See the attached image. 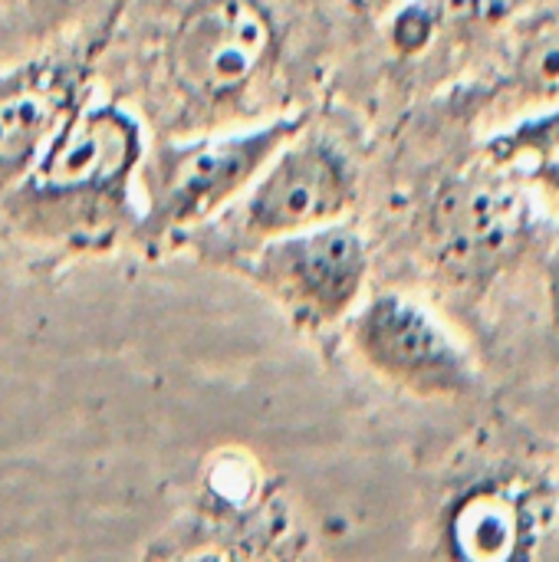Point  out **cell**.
Here are the masks:
<instances>
[{
    "label": "cell",
    "instance_id": "6",
    "mask_svg": "<svg viewBox=\"0 0 559 562\" xmlns=\"http://www.w3.org/2000/svg\"><path fill=\"white\" fill-rule=\"evenodd\" d=\"M122 3L72 40L0 69V201L66 115L92 95V76Z\"/></svg>",
    "mask_w": 559,
    "mask_h": 562
},
{
    "label": "cell",
    "instance_id": "4",
    "mask_svg": "<svg viewBox=\"0 0 559 562\" xmlns=\"http://www.w3.org/2000/svg\"><path fill=\"white\" fill-rule=\"evenodd\" d=\"M280 56L283 33L267 0H191L161 49L168 99L188 119L181 132H208L244 112Z\"/></svg>",
    "mask_w": 559,
    "mask_h": 562
},
{
    "label": "cell",
    "instance_id": "2",
    "mask_svg": "<svg viewBox=\"0 0 559 562\" xmlns=\"http://www.w3.org/2000/svg\"><path fill=\"white\" fill-rule=\"evenodd\" d=\"M306 125V112H290L148 145L138 168V227L132 244L142 250H178L188 234L231 207L277 148Z\"/></svg>",
    "mask_w": 559,
    "mask_h": 562
},
{
    "label": "cell",
    "instance_id": "5",
    "mask_svg": "<svg viewBox=\"0 0 559 562\" xmlns=\"http://www.w3.org/2000/svg\"><path fill=\"white\" fill-rule=\"evenodd\" d=\"M369 244L343 221L277 237L244 257L231 273L264 293L297 329L316 333L349 319L369 280Z\"/></svg>",
    "mask_w": 559,
    "mask_h": 562
},
{
    "label": "cell",
    "instance_id": "1",
    "mask_svg": "<svg viewBox=\"0 0 559 562\" xmlns=\"http://www.w3.org/2000/svg\"><path fill=\"white\" fill-rule=\"evenodd\" d=\"M145 148L142 119L89 95L3 194L0 240L53 263L132 244Z\"/></svg>",
    "mask_w": 559,
    "mask_h": 562
},
{
    "label": "cell",
    "instance_id": "12",
    "mask_svg": "<svg viewBox=\"0 0 559 562\" xmlns=\"http://www.w3.org/2000/svg\"><path fill=\"white\" fill-rule=\"evenodd\" d=\"M521 86L537 99H559V23L537 33L521 53Z\"/></svg>",
    "mask_w": 559,
    "mask_h": 562
},
{
    "label": "cell",
    "instance_id": "10",
    "mask_svg": "<svg viewBox=\"0 0 559 562\" xmlns=\"http://www.w3.org/2000/svg\"><path fill=\"white\" fill-rule=\"evenodd\" d=\"M415 7L425 13L438 40L497 26L511 13L514 0H415Z\"/></svg>",
    "mask_w": 559,
    "mask_h": 562
},
{
    "label": "cell",
    "instance_id": "7",
    "mask_svg": "<svg viewBox=\"0 0 559 562\" xmlns=\"http://www.w3.org/2000/svg\"><path fill=\"white\" fill-rule=\"evenodd\" d=\"M349 342L372 375L418 395L461 398L474 392L478 375L468 352L415 300L379 293L349 313Z\"/></svg>",
    "mask_w": 559,
    "mask_h": 562
},
{
    "label": "cell",
    "instance_id": "8",
    "mask_svg": "<svg viewBox=\"0 0 559 562\" xmlns=\"http://www.w3.org/2000/svg\"><path fill=\"white\" fill-rule=\"evenodd\" d=\"M534 224L527 194L501 175L474 171L448 181L432 204L438 257L458 273L501 267Z\"/></svg>",
    "mask_w": 559,
    "mask_h": 562
},
{
    "label": "cell",
    "instance_id": "13",
    "mask_svg": "<svg viewBox=\"0 0 559 562\" xmlns=\"http://www.w3.org/2000/svg\"><path fill=\"white\" fill-rule=\"evenodd\" d=\"M399 3H402V0H362V7H366L372 16H385V13H389L392 7H399Z\"/></svg>",
    "mask_w": 559,
    "mask_h": 562
},
{
    "label": "cell",
    "instance_id": "11",
    "mask_svg": "<svg viewBox=\"0 0 559 562\" xmlns=\"http://www.w3.org/2000/svg\"><path fill=\"white\" fill-rule=\"evenodd\" d=\"M491 155L501 161H507L514 155H521V158L534 155L544 168L559 171V109L540 115V119H530L521 128H514L511 135L491 142Z\"/></svg>",
    "mask_w": 559,
    "mask_h": 562
},
{
    "label": "cell",
    "instance_id": "9",
    "mask_svg": "<svg viewBox=\"0 0 559 562\" xmlns=\"http://www.w3.org/2000/svg\"><path fill=\"white\" fill-rule=\"evenodd\" d=\"M511 510L501 501H478L468 504L465 514L458 517V543H465L468 557L478 560H501L511 557L507 543H514L511 530Z\"/></svg>",
    "mask_w": 559,
    "mask_h": 562
},
{
    "label": "cell",
    "instance_id": "3",
    "mask_svg": "<svg viewBox=\"0 0 559 562\" xmlns=\"http://www.w3.org/2000/svg\"><path fill=\"white\" fill-rule=\"evenodd\" d=\"M359 194V175L339 142L313 132H297L257 171L244 194L214 221L181 240L201 263L234 270L257 247L329 221H343Z\"/></svg>",
    "mask_w": 559,
    "mask_h": 562
}]
</instances>
